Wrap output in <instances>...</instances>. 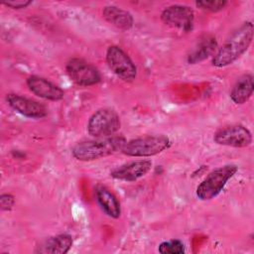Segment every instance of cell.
Returning <instances> with one entry per match:
<instances>
[{
    "label": "cell",
    "instance_id": "cell-1",
    "mask_svg": "<svg viewBox=\"0 0 254 254\" xmlns=\"http://www.w3.org/2000/svg\"><path fill=\"white\" fill-rule=\"evenodd\" d=\"M253 23L250 21L244 22L212 56V65L224 67L236 62L250 47L253 40Z\"/></svg>",
    "mask_w": 254,
    "mask_h": 254
},
{
    "label": "cell",
    "instance_id": "cell-2",
    "mask_svg": "<svg viewBox=\"0 0 254 254\" xmlns=\"http://www.w3.org/2000/svg\"><path fill=\"white\" fill-rule=\"evenodd\" d=\"M125 142L126 139L119 135L85 140L76 143L71 148V155L77 161L90 162L105 158L118 151L121 152Z\"/></svg>",
    "mask_w": 254,
    "mask_h": 254
},
{
    "label": "cell",
    "instance_id": "cell-3",
    "mask_svg": "<svg viewBox=\"0 0 254 254\" xmlns=\"http://www.w3.org/2000/svg\"><path fill=\"white\" fill-rule=\"evenodd\" d=\"M171 146V140L166 135H148L126 141L121 153L128 157L146 158L158 155Z\"/></svg>",
    "mask_w": 254,
    "mask_h": 254
},
{
    "label": "cell",
    "instance_id": "cell-4",
    "mask_svg": "<svg viewBox=\"0 0 254 254\" xmlns=\"http://www.w3.org/2000/svg\"><path fill=\"white\" fill-rule=\"evenodd\" d=\"M235 165H224L211 171L196 187L195 194L200 200H210L216 197L227 182L237 173Z\"/></svg>",
    "mask_w": 254,
    "mask_h": 254
},
{
    "label": "cell",
    "instance_id": "cell-5",
    "mask_svg": "<svg viewBox=\"0 0 254 254\" xmlns=\"http://www.w3.org/2000/svg\"><path fill=\"white\" fill-rule=\"evenodd\" d=\"M121 122L117 112L111 108H100L88 119L87 132L94 138L113 136L120 128Z\"/></svg>",
    "mask_w": 254,
    "mask_h": 254
},
{
    "label": "cell",
    "instance_id": "cell-6",
    "mask_svg": "<svg viewBox=\"0 0 254 254\" xmlns=\"http://www.w3.org/2000/svg\"><path fill=\"white\" fill-rule=\"evenodd\" d=\"M106 63L110 70L124 81H133L137 67L130 57L118 46H110L106 51Z\"/></svg>",
    "mask_w": 254,
    "mask_h": 254
},
{
    "label": "cell",
    "instance_id": "cell-7",
    "mask_svg": "<svg viewBox=\"0 0 254 254\" xmlns=\"http://www.w3.org/2000/svg\"><path fill=\"white\" fill-rule=\"evenodd\" d=\"M65 71L68 77L80 86H91L101 80L99 70L83 59H70L65 64Z\"/></svg>",
    "mask_w": 254,
    "mask_h": 254
},
{
    "label": "cell",
    "instance_id": "cell-8",
    "mask_svg": "<svg viewBox=\"0 0 254 254\" xmlns=\"http://www.w3.org/2000/svg\"><path fill=\"white\" fill-rule=\"evenodd\" d=\"M213 141L221 146L245 148L252 143V134L241 124H232L219 128L213 135Z\"/></svg>",
    "mask_w": 254,
    "mask_h": 254
},
{
    "label": "cell",
    "instance_id": "cell-9",
    "mask_svg": "<svg viewBox=\"0 0 254 254\" xmlns=\"http://www.w3.org/2000/svg\"><path fill=\"white\" fill-rule=\"evenodd\" d=\"M161 20L167 26L183 32H190L193 29L194 12L187 5L174 4L166 7L161 13Z\"/></svg>",
    "mask_w": 254,
    "mask_h": 254
},
{
    "label": "cell",
    "instance_id": "cell-10",
    "mask_svg": "<svg viewBox=\"0 0 254 254\" xmlns=\"http://www.w3.org/2000/svg\"><path fill=\"white\" fill-rule=\"evenodd\" d=\"M8 105L17 113L32 119H41L47 116V107L34 99L16 93H8L5 97Z\"/></svg>",
    "mask_w": 254,
    "mask_h": 254
},
{
    "label": "cell",
    "instance_id": "cell-11",
    "mask_svg": "<svg viewBox=\"0 0 254 254\" xmlns=\"http://www.w3.org/2000/svg\"><path fill=\"white\" fill-rule=\"evenodd\" d=\"M151 168L150 160H135L116 167L110 172V176L123 182H135L148 174Z\"/></svg>",
    "mask_w": 254,
    "mask_h": 254
},
{
    "label": "cell",
    "instance_id": "cell-12",
    "mask_svg": "<svg viewBox=\"0 0 254 254\" xmlns=\"http://www.w3.org/2000/svg\"><path fill=\"white\" fill-rule=\"evenodd\" d=\"M26 83L32 93L43 99L59 101L62 100L64 96V92L60 86L56 85L45 77L39 75H31L27 78Z\"/></svg>",
    "mask_w": 254,
    "mask_h": 254
},
{
    "label": "cell",
    "instance_id": "cell-13",
    "mask_svg": "<svg viewBox=\"0 0 254 254\" xmlns=\"http://www.w3.org/2000/svg\"><path fill=\"white\" fill-rule=\"evenodd\" d=\"M95 200L102 211L111 218H118L121 214V206L117 196L105 186L98 185L94 189Z\"/></svg>",
    "mask_w": 254,
    "mask_h": 254
},
{
    "label": "cell",
    "instance_id": "cell-14",
    "mask_svg": "<svg viewBox=\"0 0 254 254\" xmlns=\"http://www.w3.org/2000/svg\"><path fill=\"white\" fill-rule=\"evenodd\" d=\"M217 49L216 39L211 35H204L197 40L193 48L188 55V63L190 64H194L200 63L210 56L215 54Z\"/></svg>",
    "mask_w": 254,
    "mask_h": 254
},
{
    "label": "cell",
    "instance_id": "cell-15",
    "mask_svg": "<svg viewBox=\"0 0 254 254\" xmlns=\"http://www.w3.org/2000/svg\"><path fill=\"white\" fill-rule=\"evenodd\" d=\"M72 243V237L69 234H58L43 241L35 252L42 254H65L70 250Z\"/></svg>",
    "mask_w": 254,
    "mask_h": 254
},
{
    "label": "cell",
    "instance_id": "cell-16",
    "mask_svg": "<svg viewBox=\"0 0 254 254\" xmlns=\"http://www.w3.org/2000/svg\"><path fill=\"white\" fill-rule=\"evenodd\" d=\"M103 18L112 26L120 30H129L133 27L134 19L130 12L114 5L105 6L102 10Z\"/></svg>",
    "mask_w": 254,
    "mask_h": 254
},
{
    "label": "cell",
    "instance_id": "cell-17",
    "mask_svg": "<svg viewBox=\"0 0 254 254\" xmlns=\"http://www.w3.org/2000/svg\"><path fill=\"white\" fill-rule=\"evenodd\" d=\"M254 91L253 75L245 73L241 75L233 84L229 96L235 104H244L250 99Z\"/></svg>",
    "mask_w": 254,
    "mask_h": 254
},
{
    "label": "cell",
    "instance_id": "cell-18",
    "mask_svg": "<svg viewBox=\"0 0 254 254\" xmlns=\"http://www.w3.org/2000/svg\"><path fill=\"white\" fill-rule=\"evenodd\" d=\"M158 251L161 254H183L185 253V245L179 239H171L160 243Z\"/></svg>",
    "mask_w": 254,
    "mask_h": 254
},
{
    "label": "cell",
    "instance_id": "cell-19",
    "mask_svg": "<svg viewBox=\"0 0 254 254\" xmlns=\"http://www.w3.org/2000/svg\"><path fill=\"white\" fill-rule=\"evenodd\" d=\"M227 5V1L225 0H199L195 2V6L201 10L208 12H218L224 9Z\"/></svg>",
    "mask_w": 254,
    "mask_h": 254
},
{
    "label": "cell",
    "instance_id": "cell-20",
    "mask_svg": "<svg viewBox=\"0 0 254 254\" xmlns=\"http://www.w3.org/2000/svg\"><path fill=\"white\" fill-rule=\"evenodd\" d=\"M15 204V197L11 193H2L0 195V207L3 211H9Z\"/></svg>",
    "mask_w": 254,
    "mask_h": 254
},
{
    "label": "cell",
    "instance_id": "cell-21",
    "mask_svg": "<svg viewBox=\"0 0 254 254\" xmlns=\"http://www.w3.org/2000/svg\"><path fill=\"white\" fill-rule=\"evenodd\" d=\"M30 4H32V1H28V0H14V1H7L4 2L3 5H5L6 7H9L11 9H24L27 8Z\"/></svg>",
    "mask_w": 254,
    "mask_h": 254
}]
</instances>
